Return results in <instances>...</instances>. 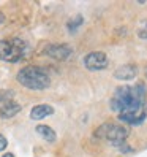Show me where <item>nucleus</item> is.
<instances>
[{"instance_id": "nucleus-7", "label": "nucleus", "mask_w": 147, "mask_h": 157, "mask_svg": "<svg viewBox=\"0 0 147 157\" xmlns=\"http://www.w3.org/2000/svg\"><path fill=\"white\" fill-rule=\"evenodd\" d=\"M112 76L119 81H131L138 76V67L134 63H125V65L114 70Z\"/></svg>"}, {"instance_id": "nucleus-12", "label": "nucleus", "mask_w": 147, "mask_h": 157, "mask_svg": "<svg viewBox=\"0 0 147 157\" xmlns=\"http://www.w3.org/2000/svg\"><path fill=\"white\" fill-rule=\"evenodd\" d=\"M14 97V92L13 90H8V89H3V90H0V103H6V101H10L13 100Z\"/></svg>"}, {"instance_id": "nucleus-14", "label": "nucleus", "mask_w": 147, "mask_h": 157, "mask_svg": "<svg viewBox=\"0 0 147 157\" xmlns=\"http://www.w3.org/2000/svg\"><path fill=\"white\" fill-rule=\"evenodd\" d=\"M8 146V141H6V138L3 136V135H0V152H2L5 147Z\"/></svg>"}, {"instance_id": "nucleus-10", "label": "nucleus", "mask_w": 147, "mask_h": 157, "mask_svg": "<svg viewBox=\"0 0 147 157\" xmlns=\"http://www.w3.org/2000/svg\"><path fill=\"white\" fill-rule=\"evenodd\" d=\"M36 133L41 135L43 138L48 143H54L57 140V133L52 130V128L49 125H44V124H40V125H36Z\"/></svg>"}, {"instance_id": "nucleus-16", "label": "nucleus", "mask_w": 147, "mask_h": 157, "mask_svg": "<svg viewBox=\"0 0 147 157\" xmlns=\"http://www.w3.org/2000/svg\"><path fill=\"white\" fill-rule=\"evenodd\" d=\"M2 157H14V155H13V154H11V152H6V154H3V155H2Z\"/></svg>"}, {"instance_id": "nucleus-11", "label": "nucleus", "mask_w": 147, "mask_h": 157, "mask_svg": "<svg viewBox=\"0 0 147 157\" xmlns=\"http://www.w3.org/2000/svg\"><path fill=\"white\" fill-rule=\"evenodd\" d=\"M82 24H84V17H82V14H76L75 17H71V19L67 22V29H68V32L75 33V32H78V29Z\"/></svg>"}, {"instance_id": "nucleus-13", "label": "nucleus", "mask_w": 147, "mask_h": 157, "mask_svg": "<svg viewBox=\"0 0 147 157\" xmlns=\"http://www.w3.org/2000/svg\"><path fill=\"white\" fill-rule=\"evenodd\" d=\"M138 35H139V38H142V40H147V22L144 24V27H142V29H139Z\"/></svg>"}, {"instance_id": "nucleus-9", "label": "nucleus", "mask_w": 147, "mask_h": 157, "mask_svg": "<svg viewBox=\"0 0 147 157\" xmlns=\"http://www.w3.org/2000/svg\"><path fill=\"white\" fill-rule=\"evenodd\" d=\"M51 114H54V108L51 105H46V103L36 105L30 109V119H33V121H41V119L48 117Z\"/></svg>"}, {"instance_id": "nucleus-3", "label": "nucleus", "mask_w": 147, "mask_h": 157, "mask_svg": "<svg viewBox=\"0 0 147 157\" xmlns=\"http://www.w3.org/2000/svg\"><path fill=\"white\" fill-rule=\"evenodd\" d=\"M27 54V43L21 38L0 40V59L10 63H16Z\"/></svg>"}, {"instance_id": "nucleus-1", "label": "nucleus", "mask_w": 147, "mask_h": 157, "mask_svg": "<svg viewBox=\"0 0 147 157\" xmlns=\"http://www.w3.org/2000/svg\"><path fill=\"white\" fill-rule=\"evenodd\" d=\"M111 109L127 125H139L147 117V89L142 82L117 87L111 97Z\"/></svg>"}, {"instance_id": "nucleus-8", "label": "nucleus", "mask_w": 147, "mask_h": 157, "mask_svg": "<svg viewBox=\"0 0 147 157\" xmlns=\"http://www.w3.org/2000/svg\"><path fill=\"white\" fill-rule=\"evenodd\" d=\"M21 109H22V106L17 103V101L10 100V101H6V103H3L0 106V117L2 119H11L19 113Z\"/></svg>"}, {"instance_id": "nucleus-5", "label": "nucleus", "mask_w": 147, "mask_h": 157, "mask_svg": "<svg viewBox=\"0 0 147 157\" xmlns=\"http://www.w3.org/2000/svg\"><path fill=\"white\" fill-rule=\"evenodd\" d=\"M82 63H84V67L90 71H100V70H105L109 65V59L105 52L94 51V52H89L84 57Z\"/></svg>"}, {"instance_id": "nucleus-4", "label": "nucleus", "mask_w": 147, "mask_h": 157, "mask_svg": "<svg viewBox=\"0 0 147 157\" xmlns=\"http://www.w3.org/2000/svg\"><path fill=\"white\" fill-rule=\"evenodd\" d=\"M128 135H130V128H128L127 125L116 124V122H105L95 130L97 138L111 141L112 144L119 143V141H125Z\"/></svg>"}, {"instance_id": "nucleus-6", "label": "nucleus", "mask_w": 147, "mask_h": 157, "mask_svg": "<svg viewBox=\"0 0 147 157\" xmlns=\"http://www.w3.org/2000/svg\"><path fill=\"white\" fill-rule=\"evenodd\" d=\"M44 54L49 56L51 59L54 60H67L71 57L73 54V49L70 44H65V43H56V44H48L44 49Z\"/></svg>"}, {"instance_id": "nucleus-15", "label": "nucleus", "mask_w": 147, "mask_h": 157, "mask_svg": "<svg viewBox=\"0 0 147 157\" xmlns=\"http://www.w3.org/2000/svg\"><path fill=\"white\" fill-rule=\"evenodd\" d=\"M5 22V16H3V13H0V25H2Z\"/></svg>"}, {"instance_id": "nucleus-2", "label": "nucleus", "mask_w": 147, "mask_h": 157, "mask_svg": "<svg viewBox=\"0 0 147 157\" xmlns=\"http://www.w3.org/2000/svg\"><path fill=\"white\" fill-rule=\"evenodd\" d=\"M16 79L30 90H44L51 86V78L48 71L36 65H27L17 71Z\"/></svg>"}]
</instances>
